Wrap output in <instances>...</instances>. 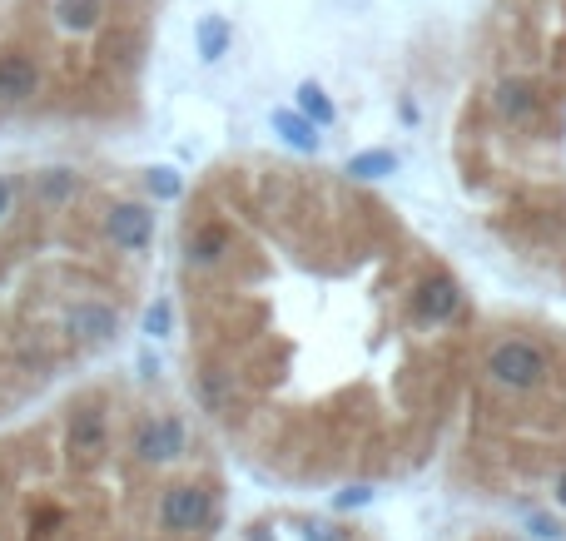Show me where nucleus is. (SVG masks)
<instances>
[{"instance_id": "f257e3e1", "label": "nucleus", "mask_w": 566, "mask_h": 541, "mask_svg": "<svg viewBox=\"0 0 566 541\" xmlns=\"http://www.w3.org/2000/svg\"><path fill=\"white\" fill-rule=\"evenodd\" d=\"M487 373H492V383H502V388H512V393H532V388L547 383L552 363H547V353H542L537 343H527V338H502V343L487 353Z\"/></svg>"}, {"instance_id": "f03ea898", "label": "nucleus", "mask_w": 566, "mask_h": 541, "mask_svg": "<svg viewBox=\"0 0 566 541\" xmlns=\"http://www.w3.org/2000/svg\"><path fill=\"white\" fill-rule=\"evenodd\" d=\"M214 522V492L199 487V482H174L164 497H159V527L169 537H194Z\"/></svg>"}, {"instance_id": "7ed1b4c3", "label": "nucleus", "mask_w": 566, "mask_h": 541, "mask_svg": "<svg viewBox=\"0 0 566 541\" xmlns=\"http://www.w3.org/2000/svg\"><path fill=\"white\" fill-rule=\"evenodd\" d=\"M60 328H65L70 338H80V343H110V338L120 333V313H115L110 303H100V298H80V303L65 308Z\"/></svg>"}, {"instance_id": "20e7f679", "label": "nucleus", "mask_w": 566, "mask_h": 541, "mask_svg": "<svg viewBox=\"0 0 566 541\" xmlns=\"http://www.w3.org/2000/svg\"><path fill=\"white\" fill-rule=\"evenodd\" d=\"M105 234H110L115 249L144 254V249L154 244V209H149V204H115V209L105 214Z\"/></svg>"}, {"instance_id": "39448f33", "label": "nucleus", "mask_w": 566, "mask_h": 541, "mask_svg": "<svg viewBox=\"0 0 566 541\" xmlns=\"http://www.w3.org/2000/svg\"><path fill=\"white\" fill-rule=\"evenodd\" d=\"M184 447H189V437H184L179 417H149L135 432V457L140 462H179Z\"/></svg>"}, {"instance_id": "423d86ee", "label": "nucleus", "mask_w": 566, "mask_h": 541, "mask_svg": "<svg viewBox=\"0 0 566 541\" xmlns=\"http://www.w3.org/2000/svg\"><path fill=\"white\" fill-rule=\"evenodd\" d=\"M457 308H462V288H457L452 273H432V278H423L413 288V313L423 323H447Z\"/></svg>"}, {"instance_id": "0eeeda50", "label": "nucleus", "mask_w": 566, "mask_h": 541, "mask_svg": "<svg viewBox=\"0 0 566 541\" xmlns=\"http://www.w3.org/2000/svg\"><path fill=\"white\" fill-rule=\"evenodd\" d=\"M35 90H40V65L25 50H0V100L25 105Z\"/></svg>"}, {"instance_id": "6e6552de", "label": "nucleus", "mask_w": 566, "mask_h": 541, "mask_svg": "<svg viewBox=\"0 0 566 541\" xmlns=\"http://www.w3.org/2000/svg\"><path fill=\"white\" fill-rule=\"evenodd\" d=\"M105 442H110V422H105V412H100L95 403L75 407V412H70V452H80V457H100Z\"/></svg>"}, {"instance_id": "1a4fd4ad", "label": "nucleus", "mask_w": 566, "mask_h": 541, "mask_svg": "<svg viewBox=\"0 0 566 541\" xmlns=\"http://www.w3.org/2000/svg\"><path fill=\"white\" fill-rule=\"evenodd\" d=\"M224 254H229V229H219V224H204L184 239V259L194 269H214V264H224Z\"/></svg>"}, {"instance_id": "9d476101", "label": "nucleus", "mask_w": 566, "mask_h": 541, "mask_svg": "<svg viewBox=\"0 0 566 541\" xmlns=\"http://www.w3.org/2000/svg\"><path fill=\"white\" fill-rule=\"evenodd\" d=\"M50 15H55V25H60L65 35H90V30H100V20H105V0H55Z\"/></svg>"}, {"instance_id": "9b49d317", "label": "nucleus", "mask_w": 566, "mask_h": 541, "mask_svg": "<svg viewBox=\"0 0 566 541\" xmlns=\"http://www.w3.org/2000/svg\"><path fill=\"white\" fill-rule=\"evenodd\" d=\"M274 135L298 154H318V125L303 110H274Z\"/></svg>"}, {"instance_id": "f8f14e48", "label": "nucleus", "mask_w": 566, "mask_h": 541, "mask_svg": "<svg viewBox=\"0 0 566 541\" xmlns=\"http://www.w3.org/2000/svg\"><path fill=\"white\" fill-rule=\"evenodd\" d=\"M229 40H234V25H229L224 15H204V20L194 25V50H199L204 65L224 60V55H229Z\"/></svg>"}, {"instance_id": "ddd939ff", "label": "nucleus", "mask_w": 566, "mask_h": 541, "mask_svg": "<svg viewBox=\"0 0 566 541\" xmlns=\"http://www.w3.org/2000/svg\"><path fill=\"white\" fill-rule=\"evenodd\" d=\"M492 105H497L502 120H532V115H537V95H532L527 80H502V85L492 90Z\"/></svg>"}, {"instance_id": "4468645a", "label": "nucleus", "mask_w": 566, "mask_h": 541, "mask_svg": "<svg viewBox=\"0 0 566 541\" xmlns=\"http://www.w3.org/2000/svg\"><path fill=\"white\" fill-rule=\"evenodd\" d=\"M30 189H35L40 204H70L80 194V174L75 169H40Z\"/></svg>"}, {"instance_id": "2eb2a0df", "label": "nucleus", "mask_w": 566, "mask_h": 541, "mask_svg": "<svg viewBox=\"0 0 566 541\" xmlns=\"http://www.w3.org/2000/svg\"><path fill=\"white\" fill-rule=\"evenodd\" d=\"M293 100H298V110H303V115H308V120H313L318 130L338 120V110H333V100L323 95V85H318V80H303V85L293 90Z\"/></svg>"}, {"instance_id": "dca6fc26", "label": "nucleus", "mask_w": 566, "mask_h": 541, "mask_svg": "<svg viewBox=\"0 0 566 541\" xmlns=\"http://www.w3.org/2000/svg\"><path fill=\"white\" fill-rule=\"evenodd\" d=\"M393 169H398V154L393 149H363V154L348 159V174L353 179H388Z\"/></svg>"}, {"instance_id": "f3484780", "label": "nucleus", "mask_w": 566, "mask_h": 541, "mask_svg": "<svg viewBox=\"0 0 566 541\" xmlns=\"http://www.w3.org/2000/svg\"><path fill=\"white\" fill-rule=\"evenodd\" d=\"M144 184H149V194L164 199V204L184 194V179H179V169H169V164H154V169L144 174Z\"/></svg>"}, {"instance_id": "a211bd4d", "label": "nucleus", "mask_w": 566, "mask_h": 541, "mask_svg": "<svg viewBox=\"0 0 566 541\" xmlns=\"http://www.w3.org/2000/svg\"><path fill=\"white\" fill-rule=\"evenodd\" d=\"M169 328H174V308H169L164 298L149 303V313H144V333H149V338H164Z\"/></svg>"}, {"instance_id": "6ab92c4d", "label": "nucleus", "mask_w": 566, "mask_h": 541, "mask_svg": "<svg viewBox=\"0 0 566 541\" xmlns=\"http://www.w3.org/2000/svg\"><path fill=\"white\" fill-rule=\"evenodd\" d=\"M527 527H532V537H542V541H562V527H557L552 517H542V512H532V517H527Z\"/></svg>"}, {"instance_id": "aec40b11", "label": "nucleus", "mask_w": 566, "mask_h": 541, "mask_svg": "<svg viewBox=\"0 0 566 541\" xmlns=\"http://www.w3.org/2000/svg\"><path fill=\"white\" fill-rule=\"evenodd\" d=\"M373 502V487H348L338 492V512H353V507H368Z\"/></svg>"}, {"instance_id": "412c9836", "label": "nucleus", "mask_w": 566, "mask_h": 541, "mask_svg": "<svg viewBox=\"0 0 566 541\" xmlns=\"http://www.w3.org/2000/svg\"><path fill=\"white\" fill-rule=\"evenodd\" d=\"M308 541H343V532L338 527H328V522H308V532H303Z\"/></svg>"}, {"instance_id": "4be33fe9", "label": "nucleus", "mask_w": 566, "mask_h": 541, "mask_svg": "<svg viewBox=\"0 0 566 541\" xmlns=\"http://www.w3.org/2000/svg\"><path fill=\"white\" fill-rule=\"evenodd\" d=\"M10 204H15V189H10V179L0 174V219L10 214Z\"/></svg>"}, {"instance_id": "5701e85b", "label": "nucleus", "mask_w": 566, "mask_h": 541, "mask_svg": "<svg viewBox=\"0 0 566 541\" xmlns=\"http://www.w3.org/2000/svg\"><path fill=\"white\" fill-rule=\"evenodd\" d=\"M557 507H566V472L557 477Z\"/></svg>"}, {"instance_id": "b1692460", "label": "nucleus", "mask_w": 566, "mask_h": 541, "mask_svg": "<svg viewBox=\"0 0 566 541\" xmlns=\"http://www.w3.org/2000/svg\"><path fill=\"white\" fill-rule=\"evenodd\" d=\"M254 541H274V537H264V532H259V537H254Z\"/></svg>"}]
</instances>
